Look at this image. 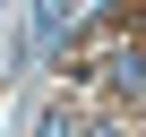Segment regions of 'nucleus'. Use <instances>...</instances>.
<instances>
[{
  "mask_svg": "<svg viewBox=\"0 0 146 137\" xmlns=\"http://www.w3.org/2000/svg\"><path fill=\"white\" fill-rule=\"evenodd\" d=\"M103 86L129 94V103L146 94V51H137V43H112V51H103Z\"/></svg>",
  "mask_w": 146,
  "mask_h": 137,
  "instance_id": "1",
  "label": "nucleus"
},
{
  "mask_svg": "<svg viewBox=\"0 0 146 137\" xmlns=\"http://www.w3.org/2000/svg\"><path fill=\"white\" fill-rule=\"evenodd\" d=\"M78 9H86V0H35V26H26V51H43V43H60L69 26H78Z\"/></svg>",
  "mask_w": 146,
  "mask_h": 137,
  "instance_id": "2",
  "label": "nucleus"
},
{
  "mask_svg": "<svg viewBox=\"0 0 146 137\" xmlns=\"http://www.w3.org/2000/svg\"><path fill=\"white\" fill-rule=\"evenodd\" d=\"M78 137H120V128H112V120H86V128H78Z\"/></svg>",
  "mask_w": 146,
  "mask_h": 137,
  "instance_id": "3",
  "label": "nucleus"
}]
</instances>
